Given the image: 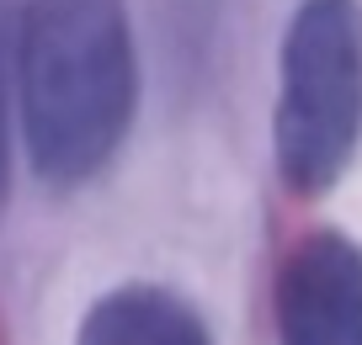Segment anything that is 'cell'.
<instances>
[{"label":"cell","instance_id":"5b68a950","mask_svg":"<svg viewBox=\"0 0 362 345\" xmlns=\"http://www.w3.org/2000/svg\"><path fill=\"white\" fill-rule=\"evenodd\" d=\"M16 0H0V207L11 197V117H16Z\"/></svg>","mask_w":362,"mask_h":345},{"label":"cell","instance_id":"6da1fadb","mask_svg":"<svg viewBox=\"0 0 362 345\" xmlns=\"http://www.w3.org/2000/svg\"><path fill=\"white\" fill-rule=\"evenodd\" d=\"M139 107L128 0H22L16 123L37 181L80 186L123 149Z\"/></svg>","mask_w":362,"mask_h":345},{"label":"cell","instance_id":"277c9868","mask_svg":"<svg viewBox=\"0 0 362 345\" xmlns=\"http://www.w3.org/2000/svg\"><path fill=\"white\" fill-rule=\"evenodd\" d=\"M75 345H214V329L181 292L123 282L86 308Z\"/></svg>","mask_w":362,"mask_h":345},{"label":"cell","instance_id":"7a4b0ae2","mask_svg":"<svg viewBox=\"0 0 362 345\" xmlns=\"http://www.w3.org/2000/svg\"><path fill=\"white\" fill-rule=\"evenodd\" d=\"M362 138V6L304 0L283 32L272 155L293 197L341 181Z\"/></svg>","mask_w":362,"mask_h":345},{"label":"cell","instance_id":"3957f363","mask_svg":"<svg viewBox=\"0 0 362 345\" xmlns=\"http://www.w3.org/2000/svg\"><path fill=\"white\" fill-rule=\"evenodd\" d=\"M277 345H362V245L341 229L304 234L277 266Z\"/></svg>","mask_w":362,"mask_h":345}]
</instances>
